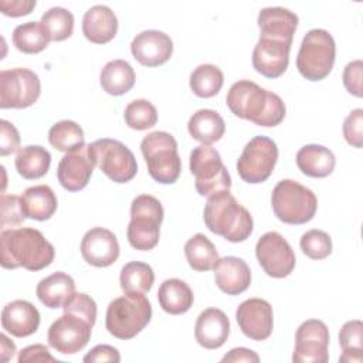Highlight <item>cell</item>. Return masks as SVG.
<instances>
[{
  "mask_svg": "<svg viewBox=\"0 0 363 363\" xmlns=\"http://www.w3.org/2000/svg\"><path fill=\"white\" fill-rule=\"evenodd\" d=\"M225 102L235 116L265 128L279 125L286 113L285 104L279 95L248 79L234 82L225 96Z\"/></svg>",
  "mask_w": 363,
  "mask_h": 363,
  "instance_id": "1",
  "label": "cell"
},
{
  "mask_svg": "<svg viewBox=\"0 0 363 363\" xmlns=\"http://www.w3.org/2000/svg\"><path fill=\"white\" fill-rule=\"evenodd\" d=\"M0 262L6 269L26 268L40 271L48 267L55 255L54 247L41 231L30 227L3 230L0 234Z\"/></svg>",
  "mask_w": 363,
  "mask_h": 363,
  "instance_id": "2",
  "label": "cell"
},
{
  "mask_svg": "<svg viewBox=\"0 0 363 363\" xmlns=\"http://www.w3.org/2000/svg\"><path fill=\"white\" fill-rule=\"evenodd\" d=\"M206 227L230 242L245 241L254 228L250 211L241 206L230 190H221L207 199L203 213Z\"/></svg>",
  "mask_w": 363,
  "mask_h": 363,
  "instance_id": "3",
  "label": "cell"
},
{
  "mask_svg": "<svg viewBox=\"0 0 363 363\" xmlns=\"http://www.w3.org/2000/svg\"><path fill=\"white\" fill-rule=\"evenodd\" d=\"M150 318L152 305L143 294H125L108 305L105 326L113 337L128 340L140 333Z\"/></svg>",
  "mask_w": 363,
  "mask_h": 363,
  "instance_id": "4",
  "label": "cell"
},
{
  "mask_svg": "<svg viewBox=\"0 0 363 363\" xmlns=\"http://www.w3.org/2000/svg\"><path fill=\"white\" fill-rule=\"evenodd\" d=\"M271 204L279 221L305 224L313 218L318 208V199L311 189L299 182L284 179L274 187Z\"/></svg>",
  "mask_w": 363,
  "mask_h": 363,
  "instance_id": "5",
  "label": "cell"
},
{
  "mask_svg": "<svg viewBox=\"0 0 363 363\" xmlns=\"http://www.w3.org/2000/svg\"><path fill=\"white\" fill-rule=\"evenodd\" d=\"M140 150L147 164L150 177L162 184L174 183L182 170L177 142L173 135L156 130L142 139Z\"/></svg>",
  "mask_w": 363,
  "mask_h": 363,
  "instance_id": "6",
  "label": "cell"
},
{
  "mask_svg": "<svg viewBox=\"0 0 363 363\" xmlns=\"http://www.w3.org/2000/svg\"><path fill=\"white\" fill-rule=\"evenodd\" d=\"M336 44L332 34L323 28L308 31L301 43L296 68L299 74L309 81L326 78L335 64Z\"/></svg>",
  "mask_w": 363,
  "mask_h": 363,
  "instance_id": "7",
  "label": "cell"
},
{
  "mask_svg": "<svg viewBox=\"0 0 363 363\" xmlns=\"http://www.w3.org/2000/svg\"><path fill=\"white\" fill-rule=\"evenodd\" d=\"M163 216L162 203L156 197L150 194L135 197L130 204V223L126 230L129 244L139 251L155 248L159 242Z\"/></svg>",
  "mask_w": 363,
  "mask_h": 363,
  "instance_id": "8",
  "label": "cell"
},
{
  "mask_svg": "<svg viewBox=\"0 0 363 363\" xmlns=\"http://www.w3.org/2000/svg\"><path fill=\"white\" fill-rule=\"evenodd\" d=\"M88 156L101 172L115 183H128L138 173L136 157L132 150L116 139H98L89 143Z\"/></svg>",
  "mask_w": 363,
  "mask_h": 363,
  "instance_id": "9",
  "label": "cell"
},
{
  "mask_svg": "<svg viewBox=\"0 0 363 363\" xmlns=\"http://www.w3.org/2000/svg\"><path fill=\"white\" fill-rule=\"evenodd\" d=\"M190 172L194 176V187L200 196L210 197L231 187V177L221 156L210 145H200L191 150Z\"/></svg>",
  "mask_w": 363,
  "mask_h": 363,
  "instance_id": "10",
  "label": "cell"
},
{
  "mask_svg": "<svg viewBox=\"0 0 363 363\" xmlns=\"http://www.w3.org/2000/svg\"><path fill=\"white\" fill-rule=\"evenodd\" d=\"M277 160V143L267 136H254L237 160V172L247 183H262L274 172Z\"/></svg>",
  "mask_w": 363,
  "mask_h": 363,
  "instance_id": "11",
  "label": "cell"
},
{
  "mask_svg": "<svg viewBox=\"0 0 363 363\" xmlns=\"http://www.w3.org/2000/svg\"><path fill=\"white\" fill-rule=\"evenodd\" d=\"M41 92L38 75L28 68H11L0 72V108H28Z\"/></svg>",
  "mask_w": 363,
  "mask_h": 363,
  "instance_id": "12",
  "label": "cell"
},
{
  "mask_svg": "<svg viewBox=\"0 0 363 363\" xmlns=\"http://www.w3.org/2000/svg\"><path fill=\"white\" fill-rule=\"evenodd\" d=\"M255 255L264 272L272 278H285L295 268V252L277 231H268L257 241Z\"/></svg>",
  "mask_w": 363,
  "mask_h": 363,
  "instance_id": "13",
  "label": "cell"
},
{
  "mask_svg": "<svg viewBox=\"0 0 363 363\" xmlns=\"http://www.w3.org/2000/svg\"><path fill=\"white\" fill-rule=\"evenodd\" d=\"M329 329L319 319H308L295 333V363H326L329 360Z\"/></svg>",
  "mask_w": 363,
  "mask_h": 363,
  "instance_id": "14",
  "label": "cell"
},
{
  "mask_svg": "<svg viewBox=\"0 0 363 363\" xmlns=\"http://www.w3.org/2000/svg\"><path fill=\"white\" fill-rule=\"evenodd\" d=\"M91 332L92 326L88 322L64 312V315L51 323L47 340L54 350L62 354H74L88 345Z\"/></svg>",
  "mask_w": 363,
  "mask_h": 363,
  "instance_id": "15",
  "label": "cell"
},
{
  "mask_svg": "<svg viewBox=\"0 0 363 363\" xmlns=\"http://www.w3.org/2000/svg\"><path fill=\"white\" fill-rule=\"evenodd\" d=\"M235 319L241 332L252 340H265L274 328V313L269 302L261 298H250L240 303Z\"/></svg>",
  "mask_w": 363,
  "mask_h": 363,
  "instance_id": "16",
  "label": "cell"
},
{
  "mask_svg": "<svg viewBox=\"0 0 363 363\" xmlns=\"http://www.w3.org/2000/svg\"><path fill=\"white\" fill-rule=\"evenodd\" d=\"M81 254L89 265L98 268L109 267L119 257L118 238L108 228L94 227L82 237Z\"/></svg>",
  "mask_w": 363,
  "mask_h": 363,
  "instance_id": "17",
  "label": "cell"
},
{
  "mask_svg": "<svg viewBox=\"0 0 363 363\" xmlns=\"http://www.w3.org/2000/svg\"><path fill=\"white\" fill-rule=\"evenodd\" d=\"M130 52L145 67L164 64L173 54L172 38L159 30H145L132 40Z\"/></svg>",
  "mask_w": 363,
  "mask_h": 363,
  "instance_id": "18",
  "label": "cell"
},
{
  "mask_svg": "<svg viewBox=\"0 0 363 363\" xmlns=\"http://www.w3.org/2000/svg\"><path fill=\"white\" fill-rule=\"evenodd\" d=\"M291 45L292 44L259 37L252 51V67L267 78L281 77L289 64Z\"/></svg>",
  "mask_w": 363,
  "mask_h": 363,
  "instance_id": "19",
  "label": "cell"
},
{
  "mask_svg": "<svg viewBox=\"0 0 363 363\" xmlns=\"http://www.w3.org/2000/svg\"><path fill=\"white\" fill-rule=\"evenodd\" d=\"M94 167L95 164L88 156V147L82 146L61 157L57 167V177L65 190L79 191L88 184Z\"/></svg>",
  "mask_w": 363,
  "mask_h": 363,
  "instance_id": "20",
  "label": "cell"
},
{
  "mask_svg": "<svg viewBox=\"0 0 363 363\" xmlns=\"http://www.w3.org/2000/svg\"><path fill=\"white\" fill-rule=\"evenodd\" d=\"M230 335V319L218 308L204 309L196 320L194 337L204 349L221 347Z\"/></svg>",
  "mask_w": 363,
  "mask_h": 363,
  "instance_id": "21",
  "label": "cell"
},
{
  "mask_svg": "<svg viewBox=\"0 0 363 363\" xmlns=\"http://www.w3.org/2000/svg\"><path fill=\"white\" fill-rule=\"evenodd\" d=\"M258 27L262 38L292 44L298 27V16L284 7H265L258 14Z\"/></svg>",
  "mask_w": 363,
  "mask_h": 363,
  "instance_id": "22",
  "label": "cell"
},
{
  "mask_svg": "<svg viewBox=\"0 0 363 363\" xmlns=\"http://www.w3.org/2000/svg\"><path fill=\"white\" fill-rule=\"evenodd\" d=\"M1 326L16 337L30 336L40 326V312L28 301H11L1 311Z\"/></svg>",
  "mask_w": 363,
  "mask_h": 363,
  "instance_id": "23",
  "label": "cell"
},
{
  "mask_svg": "<svg viewBox=\"0 0 363 363\" xmlns=\"http://www.w3.org/2000/svg\"><path fill=\"white\" fill-rule=\"evenodd\" d=\"M213 269L216 285L227 295H240L251 284V269L238 257L228 255L218 258Z\"/></svg>",
  "mask_w": 363,
  "mask_h": 363,
  "instance_id": "24",
  "label": "cell"
},
{
  "mask_svg": "<svg viewBox=\"0 0 363 363\" xmlns=\"http://www.w3.org/2000/svg\"><path fill=\"white\" fill-rule=\"evenodd\" d=\"M118 31V18L115 13L104 4L88 9L82 18V33L85 38L95 44L109 43Z\"/></svg>",
  "mask_w": 363,
  "mask_h": 363,
  "instance_id": "25",
  "label": "cell"
},
{
  "mask_svg": "<svg viewBox=\"0 0 363 363\" xmlns=\"http://www.w3.org/2000/svg\"><path fill=\"white\" fill-rule=\"evenodd\" d=\"M21 210L26 218L45 221L51 218L57 210V197L50 186L37 184L24 190L20 196Z\"/></svg>",
  "mask_w": 363,
  "mask_h": 363,
  "instance_id": "26",
  "label": "cell"
},
{
  "mask_svg": "<svg viewBox=\"0 0 363 363\" xmlns=\"http://www.w3.org/2000/svg\"><path fill=\"white\" fill-rule=\"evenodd\" d=\"M74 292L75 282L72 277L61 271L43 278L35 288L40 302L50 309L62 308Z\"/></svg>",
  "mask_w": 363,
  "mask_h": 363,
  "instance_id": "27",
  "label": "cell"
},
{
  "mask_svg": "<svg viewBox=\"0 0 363 363\" xmlns=\"http://www.w3.org/2000/svg\"><path fill=\"white\" fill-rule=\"evenodd\" d=\"M335 164V155L322 145H305L296 153V166L309 177H326L333 172Z\"/></svg>",
  "mask_w": 363,
  "mask_h": 363,
  "instance_id": "28",
  "label": "cell"
},
{
  "mask_svg": "<svg viewBox=\"0 0 363 363\" xmlns=\"http://www.w3.org/2000/svg\"><path fill=\"white\" fill-rule=\"evenodd\" d=\"M160 308L170 315L186 313L194 301L191 288L179 278H169L163 281L157 291Z\"/></svg>",
  "mask_w": 363,
  "mask_h": 363,
  "instance_id": "29",
  "label": "cell"
},
{
  "mask_svg": "<svg viewBox=\"0 0 363 363\" xmlns=\"http://www.w3.org/2000/svg\"><path fill=\"white\" fill-rule=\"evenodd\" d=\"M187 130L190 136L201 145H211L223 138L225 123L218 112L213 109H199L190 116Z\"/></svg>",
  "mask_w": 363,
  "mask_h": 363,
  "instance_id": "30",
  "label": "cell"
},
{
  "mask_svg": "<svg viewBox=\"0 0 363 363\" xmlns=\"http://www.w3.org/2000/svg\"><path fill=\"white\" fill-rule=\"evenodd\" d=\"M135 71L125 60H112L105 64L99 74V84L102 89L113 96L126 94L135 85Z\"/></svg>",
  "mask_w": 363,
  "mask_h": 363,
  "instance_id": "31",
  "label": "cell"
},
{
  "mask_svg": "<svg viewBox=\"0 0 363 363\" xmlns=\"http://www.w3.org/2000/svg\"><path fill=\"white\" fill-rule=\"evenodd\" d=\"M17 173L27 180L43 177L51 164L50 152L40 145H28L17 152L16 160Z\"/></svg>",
  "mask_w": 363,
  "mask_h": 363,
  "instance_id": "32",
  "label": "cell"
},
{
  "mask_svg": "<svg viewBox=\"0 0 363 363\" xmlns=\"http://www.w3.org/2000/svg\"><path fill=\"white\" fill-rule=\"evenodd\" d=\"M184 255L190 268L200 272L213 269L220 258L214 244L201 233L189 238L184 244Z\"/></svg>",
  "mask_w": 363,
  "mask_h": 363,
  "instance_id": "33",
  "label": "cell"
},
{
  "mask_svg": "<svg viewBox=\"0 0 363 363\" xmlns=\"http://www.w3.org/2000/svg\"><path fill=\"white\" fill-rule=\"evenodd\" d=\"M119 282L125 294H146L153 286L155 272L146 262L130 261L122 267Z\"/></svg>",
  "mask_w": 363,
  "mask_h": 363,
  "instance_id": "34",
  "label": "cell"
},
{
  "mask_svg": "<svg viewBox=\"0 0 363 363\" xmlns=\"http://www.w3.org/2000/svg\"><path fill=\"white\" fill-rule=\"evenodd\" d=\"M50 38L40 21L18 24L13 31L14 47L24 54H37L48 47Z\"/></svg>",
  "mask_w": 363,
  "mask_h": 363,
  "instance_id": "35",
  "label": "cell"
},
{
  "mask_svg": "<svg viewBox=\"0 0 363 363\" xmlns=\"http://www.w3.org/2000/svg\"><path fill=\"white\" fill-rule=\"evenodd\" d=\"M50 145L60 152H74L85 146V136L82 128L74 121H60L48 130Z\"/></svg>",
  "mask_w": 363,
  "mask_h": 363,
  "instance_id": "36",
  "label": "cell"
},
{
  "mask_svg": "<svg viewBox=\"0 0 363 363\" xmlns=\"http://www.w3.org/2000/svg\"><path fill=\"white\" fill-rule=\"evenodd\" d=\"M223 84V71L213 64H201L190 74V89L200 98H211L217 95Z\"/></svg>",
  "mask_w": 363,
  "mask_h": 363,
  "instance_id": "37",
  "label": "cell"
},
{
  "mask_svg": "<svg viewBox=\"0 0 363 363\" xmlns=\"http://www.w3.org/2000/svg\"><path fill=\"white\" fill-rule=\"evenodd\" d=\"M339 345L343 350L339 362L359 363L363 350V323L359 319L347 320L339 332Z\"/></svg>",
  "mask_w": 363,
  "mask_h": 363,
  "instance_id": "38",
  "label": "cell"
},
{
  "mask_svg": "<svg viewBox=\"0 0 363 363\" xmlns=\"http://www.w3.org/2000/svg\"><path fill=\"white\" fill-rule=\"evenodd\" d=\"M50 41H64L74 31V16L64 7L48 9L40 20Z\"/></svg>",
  "mask_w": 363,
  "mask_h": 363,
  "instance_id": "39",
  "label": "cell"
},
{
  "mask_svg": "<svg viewBox=\"0 0 363 363\" xmlns=\"http://www.w3.org/2000/svg\"><path fill=\"white\" fill-rule=\"evenodd\" d=\"M123 118L130 129L145 130L156 125L157 111L150 101L135 99L126 105Z\"/></svg>",
  "mask_w": 363,
  "mask_h": 363,
  "instance_id": "40",
  "label": "cell"
},
{
  "mask_svg": "<svg viewBox=\"0 0 363 363\" xmlns=\"http://www.w3.org/2000/svg\"><path fill=\"white\" fill-rule=\"evenodd\" d=\"M299 245L302 252L311 259H323L332 254V240L329 234L318 228L302 234Z\"/></svg>",
  "mask_w": 363,
  "mask_h": 363,
  "instance_id": "41",
  "label": "cell"
},
{
  "mask_svg": "<svg viewBox=\"0 0 363 363\" xmlns=\"http://www.w3.org/2000/svg\"><path fill=\"white\" fill-rule=\"evenodd\" d=\"M62 309L67 313H72V315L84 319L91 326L95 325L96 303L89 295H86L84 292H74L72 296L65 302Z\"/></svg>",
  "mask_w": 363,
  "mask_h": 363,
  "instance_id": "42",
  "label": "cell"
},
{
  "mask_svg": "<svg viewBox=\"0 0 363 363\" xmlns=\"http://www.w3.org/2000/svg\"><path fill=\"white\" fill-rule=\"evenodd\" d=\"M24 214L20 204V197L16 194H1V221L0 225L16 227L24 221Z\"/></svg>",
  "mask_w": 363,
  "mask_h": 363,
  "instance_id": "43",
  "label": "cell"
},
{
  "mask_svg": "<svg viewBox=\"0 0 363 363\" xmlns=\"http://www.w3.org/2000/svg\"><path fill=\"white\" fill-rule=\"evenodd\" d=\"M343 136H345V140L353 146V147H357L360 149L362 147V130H363V109L362 108H357V109H353L347 116L346 119L343 121Z\"/></svg>",
  "mask_w": 363,
  "mask_h": 363,
  "instance_id": "44",
  "label": "cell"
},
{
  "mask_svg": "<svg viewBox=\"0 0 363 363\" xmlns=\"http://www.w3.org/2000/svg\"><path fill=\"white\" fill-rule=\"evenodd\" d=\"M362 74L363 62L360 60L350 61L343 69V85L353 96H362Z\"/></svg>",
  "mask_w": 363,
  "mask_h": 363,
  "instance_id": "45",
  "label": "cell"
},
{
  "mask_svg": "<svg viewBox=\"0 0 363 363\" xmlns=\"http://www.w3.org/2000/svg\"><path fill=\"white\" fill-rule=\"evenodd\" d=\"M20 147V135L16 126L6 121H0V155L7 156Z\"/></svg>",
  "mask_w": 363,
  "mask_h": 363,
  "instance_id": "46",
  "label": "cell"
},
{
  "mask_svg": "<svg viewBox=\"0 0 363 363\" xmlns=\"http://www.w3.org/2000/svg\"><path fill=\"white\" fill-rule=\"evenodd\" d=\"M18 363H35V362H51L55 363L58 362L54 356H51V353L48 352V347L44 345H31L27 346L24 349H21V352L18 353L17 357Z\"/></svg>",
  "mask_w": 363,
  "mask_h": 363,
  "instance_id": "47",
  "label": "cell"
},
{
  "mask_svg": "<svg viewBox=\"0 0 363 363\" xmlns=\"http://www.w3.org/2000/svg\"><path fill=\"white\" fill-rule=\"evenodd\" d=\"M85 363H94V362H121V354L116 347L109 345H98L94 349H91L84 356Z\"/></svg>",
  "mask_w": 363,
  "mask_h": 363,
  "instance_id": "48",
  "label": "cell"
},
{
  "mask_svg": "<svg viewBox=\"0 0 363 363\" xmlns=\"http://www.w3.org/2000/svg\"><path fill=\"white\" fill-rule=\"evenodd\" d=\"M35 7V0H0V10L9 17L30 14Z\"/></svg>",
  "mask_w": 363,
  "mask_h": 363,
  "instance_id": "49",
  "label": "cell"
},
{
  "mask_svg": "<svg viewBox=\"0 0 363 363\" xmlns=\"http://www.w3.org/2000/svg\"><path fill=\"white\" fill-rule=\"evenodd\" d=\"M221 362H250V363H257L259 362V356L252 352L251 349H247V347H235V349H231L227 354L223 356Z\"/></svg>",
  "mask_w": 363,
  "mask_h": 363,
  "instance_id": "50",
  "label": "cell"
},
{
  "mask_svg": "<svg viewBox=\"0 0 363 363\" xmlns=\"http://www.w3.org/2000/svg\"><path fill=\"white\" fill-rule=\"evenodd\" d=\"M0 343H1V360L7 362L14 356L16 345L4 333L0 335Z\"/></svg>",
  "mask_w": 363,
  "mask_h": 363,
  "instance_id": "51",
  "label": "cell"
}]
</instances>
